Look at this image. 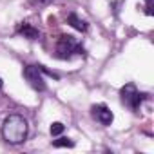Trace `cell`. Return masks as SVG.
Masks as SVG:
<instances>
[{"instance_id": "6da1fadb", "label": "cell", "mask_w": 154, "mask_h": 154, "mask_svg": "<svg viewBox=\"0 0 154 154\" xmlns=\"http://www.w3.org/2000/svg\"><path fill=\"white\" fill-rule=\"evenodd\" d=\"M29 132L27 120L20 114H9L2 123V138L9 145H20L26 141Z\"/></svg>"}, {"instance_id": "7a4b0ae2", "label": "cell", "mask_w": 154, "mask_h": 154, "mask_svg": "<svg viewBox=\"0 0 154 154\" xmlns=\"http://www.w3.org/2000/svg\"><path fill=\"white\" fill-rule=\"evenodd\" d=\"M72 54H84V47L76 42L74 36H69V35L60 36L56 44V56L62 60H69Z\"/></svg>"}, {"instance_id": "3957f363", "label": "cell", "mask_w": 154, "mask_h": 154, "mask_svg": "<svg viewBox=\"0 0 154 154\" xmlns=\"http://www.w3.org/2000/svg\"><path fill=\"white\" fill-rule=\"evenodd\" d=\"M120 96H122V102H123L129 109L138 111V109H140V105H141V100H143L147 94H140V91L136 89V85H134V84H127V85H123V87H122Z\"/></svg>"}, {"instance_id": "277c9868", "label": "cell", "mask_w": 154, "mask_h": 154, "mask_svg": "<svg viewBox=\"0 0 154 154\" xmlns=\"http://www.w3.org/2000/svg\"><path fill=\"white\" fill-rule=\"evenodd\" d=\"M24 78L29 82V85L33 89H36V91H44L45 89V82H44L40 65H26L24 67Z\"/></svg>"}, {"instance_id": "5b68a950", "label": "cell", "mask_w": 154, "mask_h": 154, "mask_svg": "<svg viewBox=\"0 0 154 154\" xmlns=\"http://www.w3.org/2000/svg\"><path fill=\"white\" fill-rule=\"evenodd\" d=\"M91 111H93V118H94L98 123H102V125H111L112 120H114L111 109L105 107V105H93Z\"/></svg>"}, {"instance_id": "8992f818", "label": "cell", "mask_w": 154, "mask_h": 154, "mask_svg": "<svg viewBox=\"0 0 154 154\" xmlns=\"http://www.w3.org/2000/svg\"><path fill=\"white\" fill-rule=\"evenodd\" d=\"M17 31H18V35H22L24 38H29V40H36V38L40 36L38 29H36V27H33V26H31V24H27V22L20 24Z\"/></svg>"}, {"instance_id": "52a82bcc", "label": "cell", "mask_w": 154, "mask_h": 154, "mask_svg": "<svg viewBox=\"0 0 154 154\" xmlns=\"http://www.w3.org/2000/svg\"><path fill=\"white\" fill-rule=\"evenodd\" d=\"M67 24H71L74 29H78V31H87V22L85 20H82V18H78V15L76 13H71L69 17H67Z\"/></svg>"}, {"instance_id": "ba28073f", "label": "cell", "mask_w": 154, "mask_h": 154, "mask_svg": "<svg viewBox=\"0 0 154 154\" xmlns=\"http://www.w3.org/2000/svg\"><path fill=\"white\" fill-rule=\"evenodd\" d=\"M53 147H56V149H60V147H74V141L72 140H69V138H58V140H54L53 141Z\"/></svg>"}, {"instance_id": "9c48e42d", "label": "cell", "mask_w": 154, "mask_h": 154, "mask_svg": "<svg viewBox=\"0 0 154 154\" xmlns=\"http://www.w3.org/2000/svg\"><path fill=\"white\" fill-rule=\"evenodd\" d=\"M63 129H65V125H63V123H60V122H54V123L51 125L49 132H51V136H60V134L63 132Z\"/></svg>"}, {"instance_id": "30bf717a", "label": "cell", "mask_w": 154, "mask_h": 154, "mask_svg": "<svg viewBox=\"0 0 154 154\" xmlns=\"http://www.w3.org/2000/svg\"><path fill=\"white\" fill-rule=\"evenodd\" d=\"M147 2V8H145V13L150 17V15H154V11H152V0H145Z\"/></svg>"}, {"instance_id": "8fae6325", "label": "cell", "mask_w": 154, "mask_h": 154, "mask_svg": "<svg viewBox=\"0 0 154 154\" xmlns=\"http://www.w3.org/2000/svg\"><path fill=\"white\" fill-rule=\"evenodd\" d=\"M31 2H33L35 6H47V4L53 2V0H31Z\"/></svg>"}, {"instance_id": "7c38bea8", "label": "cell", "mask_w": 154, "mask_h": 154, "mask_svg": "<svg viewBox=\"0 0 154 154\" xmlns=\"http://www.w3.org/2000/svg\"><path fill=\"white\" fill-rule=\"evenodd\" d=\"M0 87H2V78H0Z\"/></svg>"}]
</instances>
